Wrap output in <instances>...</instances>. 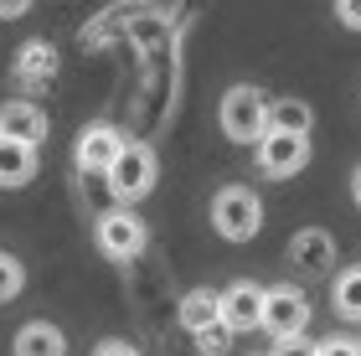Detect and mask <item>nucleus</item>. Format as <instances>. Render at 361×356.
<instances>
[{"instance_id":"f257e3e1","label":"nucleus","mask_w":361,"mask_h":356,"mask_svg":"<svg viewBox=\"0 0 361 356\" xmlns=\"http://www.w3.org/2000/svg\"><path fill=\"white\" fill-rule=\"evenodd\" d=\"M109 197L114 202H145L155 191V181H160V160H155V145H145V140H124V150H119V160L109 166Z\"/></svg>"},{"instance_id":"f03ea898","label":"nucleus","mask_w":361,"mask_h":356,"mask_svg":"<svg viewBox=\"0 0 361 356\" xmlns=\"http://www.w3.org/2000/svg\"><path fill=\"white\" fill-rule=\"evenodd\" d=\"M264 331L274 336L279 351H294L310 331V295L300 284H269L264 295Z\"/></svg>"},{"instance_id":"7ed1b4c3","label":"nucleus","mask_w":361,"mask_h":356,"mask_svg":"<svg viewBox=\"0 0 361 356\" xmlns=\"http://www.w3.org/2000/svg\"><path fill=\"white\" fill-rule=\"evenodd\" d=\"M217 124H222V135L233 145H258V135L269 129V99H264V88L233 83L222 93V104H217Z\"/></svg>"},{"instance_id":"20e7f679","label":"nucleus","mask_w":361,"mask_h":356,"mask_svg":"<svg viewBox=\"0 0 361 356\" xmlns=\"http://www.w3.org/2000/svg\"><path fill=\"white\" fill-rule=\"evenodd\" d=\"M212 228H217V238H227V243H253L264 233V202H258V191L222 186L217 197H212Z\"/></svg>"},{"instance_id":"39448f33","label":"nucleus","mask_w":361,"mask_h":356,"mask_svg":"<svg viewBox=\"0 0 361 356\" xmlns=\"http://www.w3.org/2000/svg\"><path fill=\"white\" fill-rule=\"evenodd\" d=\"M93 243H98V253H104V258H114V264H129V258L145 253L150 228H145V217H135V207H129V202H119V207H109V212L98 217Z\"/></svg>"},{"instance_id":"423d86ee","label":"nucleus","mask_w":361,"mask_h":356,"mask_svg":"<svg viewBox=\"0 0 361 356\" xmlns=\"http://www.w3.org/2000/svg\"><path fill=\"white\" fill-rule=\"evenodd\" d=\"M253 155H258V171L269 181H289V176H300L310 166V135L305 129H264Z\"/></svg>"},{"instance_id":"0eeeda50","label":"nucleus","mask_w":361,"mask_h":356,"mask_svg":"<svg viewBox=\"0 0 361 356\" xmlns=\"http://www.w3.org/2000/svg\"><path fill=\"white\" fill-rule=\"evenodd\" d=\"M119 150H124V135L114 124H88L83 135H78V145H73V160H78L83 176H109V166L119 160Z\"/></svg>"},{"instance_id":"6e6552de","label":"nucleus","mask_w":361,"mask_h":356,"mask_svg":"<svg viewBox=\"0 0 361 356\" xmlns=\"http://www.w3.org/2000/svg\"><path fill=\"white\" fill-rule=\"evenodd\" d=\"M264 295H269L264 284L233 279V284L222 289V320L233 331H264Z\"/></svg>"},{"instance_id":"1a4fd4ad","label":"nucleus","mask_w":361,"mask_h":356,"mask_svg":"<svg viewBox=\"0 0 361 356\" xmlns=\"http://www.w3.org/2000/svg\"><path fill=\"white\" fill-rule=\"evenodd\" d=\"M42 145H31V140H16L0 129V191H21L37 181V166H42Z\"/></svg>"},{"instance_id":"9d476101","label":"nucleus","mask_w":361,"mask_h":356,"mask_svg":"<svg viewBox=\"0 0 361 356\" xmlns=\"http://www.w3.org/2000/svg\"><path fill=\"white\" fill-rule=\"evenodd\" d=\"M289 264L294 269H305V274H325L336 264V238L325 233V228H300L289 238Z\"/></svg>"},{"instance_id":"9b49d317","label":"nucleus","mask_w":361,"mask_h":356,"mask_svg":"<svg viewBox=\"0 0 361 356\" xmlns=\"http://www.w3.org/2000/svg\"><path fill=\"white\" fill-rule=\"evenodd\" d=\"M0 129L16 135V140L42 145V140H47V109L31 104V99H6V104H0Z\"/></svg>"},{"instance_id":"f8f14e48","label":"nucleus","mask_w":361,"mask_h":356,"mask_svg":"<svg viewBox=\"0 0 361 356\" xmlns=\"http://www.w3.org/2000/svg\"><path fill=\"white\" fill-rule=\"evenodd\" d=\"M180 326H186L191 336H202L212 326H222V289H186L180 295Z\"/></svg>"},{"instance_id":"ddd939ff","label":"nucleus","mask_w":361,"mask_h":356,"mask_svg":"<svg viewBox=\"0 0 361 356\" xmlns=\"http://www.w3.org/2000/svg\"><path fill=\"white\" fill-rule=\"evenodd\" d=\"M57 78V47L52 42H26L16 52V83L37 88V83H52Z\"/></svg>"},{"instance_id":"4468645a","label":"nucleus","mask_w":361,"mask_h":356,"mask_svg":"<svg viewBox=\"0 0 361 356\" xmlns=\"http://www.w3.org/2000/svg\"><path fill=\"white\" fill-rule=\"evenodd\" d=\"M11 351L16 356H62V351H68V336H62L52 320H26V326L16 331Z\"/></svg>"},{"instance_id":"2eb2a0df","label":"nucleus","mask_w":361,"mask_h":356,"mask_svg":"<svg viewBox=\"0 0 361 356\" xmlns=\"http://www.w3.org/2000/svg\"><path fill=\"white\" fill-rule=\"evenodd\" d=\"M331 305H336V315H341V320L361 326V264H351V269H341V274H336V284H331Z\"/></svg>"},{"instance_id":"dca6fc26","label":"nucleus","mask_w":361,"mask_h":356,"mask_svg":"<svg viewBox=\"0 0 361 356\" xmlns=\"http://www.w3.org/2000/svg\"><path fill=\"white\" fill-rule=\"evenodd\" d=\"M269 129H315V109L305 99H269Z\"/></svg>"},{"instance_id":"f3484780","label":"nucleus","mask_w":361,"mask_h":356,"mask_svg":"<svg viewBox=\"0 0 361 356\" xmlns=\"http://www.w3.org/2000/svg\"><path fill=\"white\" fill-rule=\"evenodd\" d=\"M26 289V269H21V258L0 248V305H11L16 295Z\"/></svg>"},{"instance_id":"a211bd4d","label":"nucleus","mask_w":361,"mask_h":356,"mask_svg":"<svg viewBox=\"0 0 361 356\" xmlns=\"http://www.w3.org/2000/svg\"><path fill=\"white\" fill-rule=\"evenodd\" d=\"M315 351L320 356H346V351L356 356L361 351V336H325V341H315Z\"/></svg>"},{"instance_id":"6ab92c4d","label":"nucleus","mask_w":361,"mask_h":356,"mask_svg":"<svg viewBox=\"0 0 361 356\" xmlns=\"http://www.w3.org/2000/svg\"><path fill=\"white\" fill-rule=\"evenodd\" d=\"M336 21L346 31H361V0H336Z\"/></svg>"},{"instance_id":"aec40b11","label":"nucleus","mask_w":361,"mask_h":356,"mask_svg":"<svg viewBox=\"0 0 361 356\" xmlns=\"http://www.w3.org/2000/svg\"><path fill=\"white\" fill-rule=\"evenodd\" d=\"M31 6H37V0H0V21H21Z\"/></svg>"},{"instance_id":"412c9836","label":"nucleus","mask_w":361,"mask_h":356,"mask_svg":"<svg viewBox=\"0 0 361 356\" xmlns=\"http://www.w3.org/2000/svg\"><path fill=\"white\" fill-rule=\"evenodd\" d=\"M98 351H109V356H135V346H129V341H104Z\"/></svg>"},{"instance_id":"4be33fe9","label":"nucleus","mask_w":361,"mask_h":356,"mask_svg":"<svg viewBox=\"0 0 361 356\" xmlns=\"http://www.w3.org/2000/svg\"><path fill=\"white\" fill-rule=\"evenodd\" d=\"M351 202H356V207H361V166H356V171H351Z\"/></svg>"}]
</instances>
